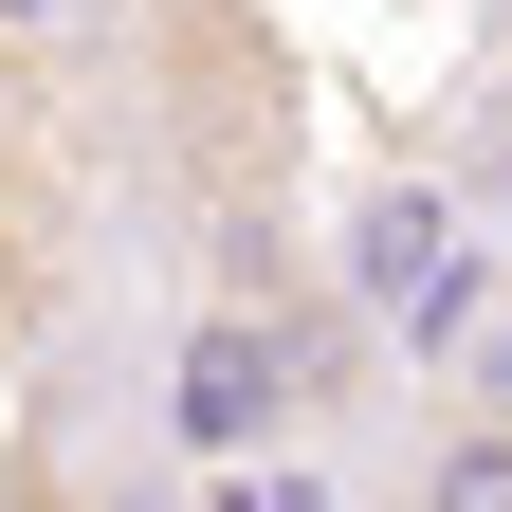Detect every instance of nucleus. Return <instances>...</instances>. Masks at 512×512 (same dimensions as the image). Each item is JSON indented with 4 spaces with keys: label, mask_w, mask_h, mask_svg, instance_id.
Instances as JSON below:
<instances>
[{
    "label": "nucleus",
    "mask_w": 512,
    "mask_h": 512,
    "mask_svg": "<svg viewBox=\"0 0 512 512\" xmlns=\"http://www.w3.org/2000/svg\"><path fill=\"white\" fill-rule=\"evenodd\" d=\"M165 439L183 458H275L293 439V348H275V311H183V366H165Z\"/></svg>",
    "instance_id": "nucleus-1"
},
{
    "label": "nucleus",
    "mask_w": 512,
    "mask_h": 512,
    "mask_svg": "<svg viewBox=\"0 0 512 512\" xmlns=\"http://www.w3.org/2000/svg\"><path fill=\"white\" fill-rule=\"evenodd\" d=\"M439 384H458V421H512V293L458 330V366H439Z\"/></svg>",
    "instance_id": "nucleus-4"
},
{
    "label": "nucleus",
    "mask_w": 512,
    "mask_h": 512,
    "mask_svg": "<svg viewBox=\"0 0 512 512\" xmlns=\"http://www.w3.org/2000/svg\"><path fill=\"white\" fill-rule=\"evenodd\" d=\"M421 275H439V202L403 183V202H366V220H348V293H421Z\"/></svg>",
    "instance_id": "nucleus-3"
},
{
    "label": "nucleus",
    "mask_w": 512,
    "mask_h": 512,
    "mask_svg": "<svg viewBox=\"0 0 512 512\" xmlns=\"http://www.w3.org/2000/svg\"><path fill=\"white\" fill-rule=\"evenodd\" d=\"M110 0H0V55H92Z\"/></svg>",
    "instance_id": "nucleus-5"
},
{
    "label": "nucleus",
    "mask_w": 512,
    "mask_h": 512,
    "mask_svg": "<svg viewBox=\"0 0 512 512\" xmlns=\"http://www.w3.org/2000/svg\"><path fill=\"white\" fill-rule=\"evenodd\" d=\"M403 512H512V421H439L403 458Z\"/></svg>",
    "instance_id": "nucleus-2"
}]
</instances>
